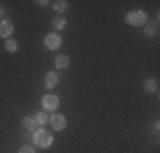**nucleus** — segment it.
Masks as SVG:
<instances>
[{"label": "nucleus", "instance_id": "nucleus-4", "mask_svg": "<svg viewBox=\"0 0 160 153\" xmlns=\"http://www.w3.org/2000/svg\"><path fill=\"white\" fill-rule=\"evenodd\" d=\"M60 107V99L58 95H53V94H46L43 97V109L44 111H56Z\"/></svg>", "mask_w": 160, "mask_h": 153}, {"label": "nucleus", "instance_id": "nucleus-2", "mask_svg": "<svg viewBox=\"0 0 160 153\" xmlns=\"http://www.w3.org/2000/svg\"><path fill=\"white\" fill-rule=\"evenodd\" d=\"M147 19H148V15H147V12H145V10H131V12L126 14L124 21H126L128 26L138 27V26L147 24Z\"/></svg>", "mask_w": 160, "mask_h": 153}, {"label": "nucleus", "instance_id": "nucleus-18", "mask_svg": "<svg viewBox=\"0 0 160 153\" xmlns=\"http://www.w3.org/2000/svg\"><path fill=\"white\" fill-rule=\"evenodd\" d=\"M3 14H5V10H3V7L0 5V17H3Z\"/></svg>", "mask_w": 160, "mask_h": 153}, {"label": "nucleus", "instance_id": "nucleus-12", "mask_svg": "<svg viewBox=\"0 0 160 153\" xmlns=\"http://www.w3.org/2000/svg\"><path fill=\"white\" fill-rule=\"evenodd\" d=\"M157 32H158V22H157V21H155V22H150V24L145 26V36L153 37Z\"/></svg>", "mask_w": 160, "mask_h": 153}, {"label": "nucleus", "instance_id": "nucleus-10", "mask_svg": "<svg viewBox=\"0 0 160 153\" xmlns=\"http://www.w3.org/2000/svg\"><path fill=\"white\" fill-rule=\"evenodd\" d=\"M22 126H24L28 131H32V133H34L39 124L36 122V119H34V117H24V119H22Z\"/></svg>", "mask_w": 160, "mask_h": 153}, {"label": "nucleus", "instance_id": "nucleus-7", "mask_svg": "<svg viewBox=\"0 0 160 153\" xmlns=\"http://www.w3.org/2000/svg\"><path fill=\"white\" fill-rule=\"evenodd\" d=\"M58 82H60V76L56 72H48L46 76H44V87L46 89H55L58 85Z\"/></svg>", "mask_w": 160, "mask_h": 153}, {"label": "nucleus", "instance_id": "nucleus-15", "mask_svg": "<svg viewBox=\"0 0 160 153\" xmlns=\"http://www.w3.org/2000/svg\"><path fill=\"white\" fill-rule=\"evenodd\" d=\"M17 48H19V44H17L16 39H7V41H5V49H7L9 53H16Z\"/></svg>", "mask_w": 160, "mask_h": 153}, {"label": "nucleus", "instance_id": "nucleus-5", "mask_svg": "<svg viewBox=\"0 0 160 153\" xmlns=\"http://www.w3.org/2000/svg\"><path fill=\"white\" fill-rule=\"evenodd\" d=\"M49 122H51V128L55 129V131H63V129L67 128V117H65L63 114H53V116L49 117Z\"/></svg>", "mask_w": 160, "mask_h": 153}, {"label": "nucleus", "instance_id": "nucleus-1", "mask_svg": "<svg viewBox=\"0 0 160 153\" xmlns=\"http://www.w3.org/2000/svg\"><path fill=\"white\" fill-rule=\"evenodd\" d=\"M32 143L34 146L41 148V150H44V148H49L53 145V135L49 131H46V129H36L32 135Z\"/></svg>", "mask_w": 160, "mask_h": 153}, {"label": "nucleus", "instance_id": "nucleus-14", "mask_svg": "<svg viewBox=\"0 0 160 153\" xmlns=\"http://www.w3.org/2000/svg\"><path fill=\"white\" fill-rule=\"evenodd\" d=\"M53 27H55L56 31H62L67 27V19L65 17H55L53 19Z\"/></svg>", "mask_w": 160, "mask_h": 153}, {"label": "nucleus", "instance_id": "nucleus-17", "mask_svg": "<svg viewBox=\"0 0 160 153\" xmlns=\"http://www.w3.org/2000/svg\"><path fill=\"white\" fill-rule=\"evenodd\" d=\"M38 3H39L41 7H46L48 3H49V2H48V0H39V2H38Z\"/></svg>", "mask_w": 160, "mask_h": 153}, {"label": "nucleus", "instance_id": "nucleus-9", "mask_svg": "<svg viewBox=\"0 0 160 153\" xmlns=\"http://www.w3.org/2000/svg\"><path fill=\"white\" fill-rule=\"evenodd\" d=\"M143 89L147 92H150V94H153V92L158 90V82L155 78H147L143 82Z\"/></svg>", "mask_w": 160, "mask_h": 153}, {"label": "nucleus", "instance_id": "nucleus-16", "mask_svg": "<svg viewBox=\"0 0 160 153\" xmlns=\"http://www.w3.org/2000/svg\"><path fill=\"white\" fill-rule=\"evenodd\" d=\"M19 153H36V151H34L32 146H29V145H24V146L19 150Z\"/></svg>", "mask_w": 160, "mask_h": 153}, {"label": "nucleus", "instance_id": "nucleus-3", "mask_svg": "<svg viewBox=\"0 0 160 153\" xmlns=\"http://www.w3.org/2000/svg\"><path fill=\"white\" fill-rule=\"evenodd\" d=\"M44 46H46V49H49V51H56V49H60V46H62V37L55 32L48 34V36L44 37Z\"/></svg>", "mask_w": 160, "mask_h": 153}, {"label": "nucleus", "instance_id": "nucleus-8", "mask_svg": "<svg viewBox=\"0 0 160 153\" xmlns=\"http://www.w3.org/2000/svg\"><path fill=\"white\" fill-rule=\"evenodd\" d=\"M68 65H70V58H68L67 55H58V56L55 58V67L58 68V70L68 68Z\"/></svg>", "mask_w": 160, "mask_h": 153}, {"label": "nucleus", "instance_id": "nucleus-11", "mask_svg": "<svg viewBox=\"0 0 160 153\" xmlns=\"http://www.w3.org/2000/svg\"><path fill=\"white\" fill-rule=\"evenodd\" d=\"M68 7H70V3H68L67 0H56V2L53 3V9H55V12H58V14L67 12Z\"/></svg>", "mask_w": 160, "mask_h": 153}, {"label": "nucleus", "instance_id": "nucleus-13", "mask_svg": "<svg viewBox=\"0 0 160 153\" xmlns=\"http://www.w3.org/2000/svg\"><path fill=\"white\" fill-rule=\"evenodd\" d=\"M34 119H36V122H38L39 126H44L46 122H49V116H48L46 112H41V111H39V112H36Z\"/></svg>", "mask_w": 160, "mask_h": 153}, {"label": "nucleus", "instance_id": "nucleus-6", "mask_svg": "<svg viewBox=\"0 0 160 153\" xmlns=\"http://www.w3.org/2000/svg\"><path fill=\"white\" fill-rule=\"evenodd\" d=\"M14 34V24L10 21H0V37H10Z\"/></svg>", "mask_w": 160, "mask_h": 153}]
</instances>
